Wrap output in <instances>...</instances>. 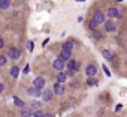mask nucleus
Instances as JSON below:
<instances>
[{
  "label": "nucleus",
  "mask_w": 127,
  "mask_h": 117,
  "mask_svg": "<svg viewBox=\"0 0 127 117\" xmlns=\"http://www.w3.org/2000/svg\"><path fill=\"white\" fill-rule=\"evenodd\" d=\"M106 17L111 18V20H120V18L124 17V12H123V9L118 8V6H109V8L106 9Z\"/></svg>",
  "instance_id": "nucleus-1"
},
{
  "label": "nucleus",
  "mask_w": 127,
  "mask_h": 117,
  "mask_svg": "<svg viewBox=\"0 0 127 117\" xmlns=\"http://www.w3.org/2000/svg\"><path fill=\"white\" fill-rule=\"evenodd\" d=\"M93 20H94L99 26H103V24L106 23V20H108L106 12H105L103 9H96V11H94V14H93Z\"/></svg>",
  "instance_id": "nucleus-2"
},
{
  "label": "nucleus",
  "mask_w": 127,
  "mask_h": 117,
  "mask_svg": "<svg viewBox=\"0 0 127 117\" xmlns=\"http://www.w3.org/2000/svg\"><path fill=\"white\" fill-rule=\"evenodd\" d=\"M23 56V51L17 47H9L8 50V58H11V60H20Z\"/></svg>",
  "instance_id": "nucleus-3"
},
{
  "label": "nucleus",
  "mask_w": 127,
  "mask_h": 117,
  "mask_svg": "<svg viewBox=\"0 0 127 117\" xmlns=\"http://www.w3.org/2000/svg\"><path fill=\"white\" fill-rule=\"evenodd\" d=\"M52 69L57 71V72L64 71V69H66V62H64V60H61L60 57H55L54 60H52Z\"/></svg>",
  "instance_id": "nucleus-4"
},
{
  "label": "nucleus",
  "mask_w": 127,
  "mask_h": 117,
  "mask_svg": "<svg viewBox=\"0 0 127 117\" xmlns=\"http://www.w3.org/2000/svg\"><path fill=\"white\" fill-rule=\"evenodd\" d=\"M103 30H105L106 33H114V32H117V23H115V20L108 18L106 23L103 24Z\"/></svg>",
  "instance_id": "nucleus-5"
},
{
  "label": "nucleus",
  "mask_w": 127,
  "mask_h": 117,
  "mask_svg": "<svg viewBox=\"0 0 127 117\" xmlns=\"http://www.w3.org/2000/svg\"><path fill=\"white\" fill-rule=\"evenodd\" d=\"M32 86L36 87V89H39V90H43L45 86H46V80H45L42 75H39V77H36V78L32 81Z\"/></svg>",
  "instance_id": "nucleus-6"
},
{
  "label": "nucleus",
  "mask_w": 127,
  "mask_h": 117,
  "mask_svg": "<svg viewBox=\"0 0 127 117\" xmlns=\"http://www.w3.org/2000/svg\"><path fill=\"white\" fill-rule=\"evenodd\" d=\"M52 92H54V95H57V96H61V95H64V92H66V87H64V84L54 83V84H52Z\"/></svg>",
  "instance_id": "nucleus-7"
},
{
  "label": "nucleus",
  "mask_w": 127,
  "mask_h": 117,
  "mask_svg": "<svg viewBox=\"0 0 127 117\" xmlns=\"http://www.w3.org/2000/svg\"><path fill=\"white\" fill-rule=\"evenodd\" d=\"M96 74H97V66H96L94 63H88L87 68H85V75H87V78H88V77H96Z\"/></svg>",
  "instance_id": "nucleus-8"
},
{
  "label": "nucleus",
  "mask_w": 127,
  "mask_h": 117,
  "mask_svg": "<svg viewBox=\"0 0 127 117\" xmlns=\"http://www.w3.org/2000/svg\"><path fill=\"white\" fill-rule=\"evenodd\" d=\"M102 56H103V58H106L108 62H114L115 60V53H112L111 50H108V48H103L102 50Z\"/></svg>",
  "instance_id": "nucleus-9"
},
{
  "label": "nucleus",
  "mask_w": 127,
  "mask_h": 117,
  "mask_svg": "<svg viewBox=\"0 0 127 117\" xmlns=\"http://www.w3.org/2000/svg\"><path fill=\"white\" fill-rule=\"evenodd\" d=\"M33 113H34V110L32 107L26 105L24 108L20 110V117H33Z\"/></svg>",
  "instance_id": "nucleus-10"
},
{
  "label": "nucleus",
  "mask_w": 127,
  "mask_h": 117,
  "mask_svg": "<svg viewBox=\"0 0 127 117\" xmlns=\"http://www.w3.org/2000/svg\"><path fill=\"white\" fill-rule=\"evenodd\" d=\"M27 95L30 96V98H40L42 96V90H39V89H36V87H29L27 89Z\"/></svg>",
  "instance_id": "nucleus-11"
},
{
  "label": "nucleus",
  "mask_w": 127,
  "mask_h": 117,
  "mask_svg": "<svg viewBox=\"0 0 127 117\" xmlns=\"http://www.w3.org/2000/svg\"><path fill=\"white\" fill-rule=\"evenodd\" d=\"M52 96H54L52 89H43L42 90V99H43V102H49L52 99Z\"/></svg>",
  "instance_id": "nucleus-12"
},
{
  "label": "nucleus",
  "mask_w": 127,
  "mask_h": 117,
  "mask_svg": "<svg viewBox=\"0 0 127 117\" xmlns=\"http://www.w3.org/2000/svg\"><path fill=\"white\" fill-rule=\"evenodd\" d=\"M55 83H60V84L67 83V75H66L64 71H61V72H57V74H55Z\"/></svg>",
  "instance_id": "nucleus-13"
},
{
  "label": "nucleus",
  "mask_w": 127,
  "mask_h": 117,
  "mask_svg": "<svg viewBox=\"0 0 127 117\" xmlns=\"http://www.w3.org/2000/svg\"><path fill=\"white\" fill-rule=\"evenodd\" d=\"M58 57L61 58V60H64V62H67L69 58H72V51H66V50H60V53H58Z\"/></svg>",
  "instance_id": "nucleus-14"
},
{
  "label": "nucleus",
  "mask_w": 127,
  "mask_h": 117,
  "mask_svg": "<svg viewBox=\"0 0 127 117\" xmlns=\"http://www.w3.org/2000/svg\"><path fill=\"white\" fill-rule=\"evenodd\" d=\"M73 47H75V41L69 39V41H66V42H63V45H61V50L72 51V50H73Z\"/></svg>",
  "instance_id": "nucleus-15"
},
{
  "label": "nucleus",
  "mask_w": 127,
  "mask_h": 117,
  "mask_svg": "<svg viewBox=\"0 0 127 117\" xmlns=\"http://www.w3.org/2000/svg\"><path fill=\"white\" fill-rule=\"evenodd\" d=\"M12 5V0H0V9L2 11H9Z\"/></svg>",
  "instance_id": "nucleus-16"
},
{
  "label": "nucleus",
  "mask_w": 127,
  "mask_h": 117,
  "mask_svg": "<svg viewBox=\"0 0 127 117\" xmlns=\"http://www.w3.org/2000/svg\"><path fill=\"white\" fill-rule=\"evenodd\" d=\"M94 41H100V39H103V32H100V30H91V35H90Z\"/></svg>",
  "instance_id": "nucleus-17"
},
{
  "label": "nucleus",
  "mask_w": 127,
  "mask_h": 117,
  "mask_svg": "<svg viewBox=\"0 0 127 117\" xmlns=\"http://www.w3.org/2000/svg\"><path fill=\"white\" fill-rule=\"evenodd\" d=\"M85 84H87V87H96L99 84V80L96 77H88L87 81H85Z\"/></svg>",
  "instance_id": "nucleus-18"
},
{
  "label": "nucleus",
  "mask_w": 127,
  "mask_h": 117,
  "mask_svg": "<svg viewBox=\"0 0 127 117\" xmlns=\"http://www.w3.org/2000/svg\"><path fill=\"white\" fill-rule=\"evenodd\" d=\"M75 66H76V60L72 57V58H69V60L66 62V69L67 71H75Z\"/></svg>",
  "instance_id": "nucleus-19"
},
{
  "label": "nucleus",
  "mask_w": 127,
  "mask_h": 117,
  "mask_svg": "<svg viewBox=\"0 0 127 117\" xmlns=\"http://www.w3.org/2000/svg\"><path fill=\"white\" fill-rule=\"evenodd\" d=\"M9 74H11V77H12L14 80H17V78L20 77V68H18V66H12L11 71H9Z\"/></svg>",
  "instance_id": "nucleus-20"
},
{
  "label": "nucleus",
  "mask_w": 127,
  "mask_h": 117,
  "mask_svg": "<svg viewBox=\"0 0 127 117\" xmlns=\"http://www.w3.org/2000/svg\"><path fill=\"white\" fill-rule=\"evenodd\" d=\"M12 101H14V104H15V105H17V107H20V110H21V108H24V107H26V102H24V101H23V99H20V98H18V96H14V98H12Z\"/></svg>",
  "instance_id": "nucleus-21"
},
{
  "label": "nucleus",
  "mask_w": 127,
  "mask_h": 117,
  "mask_svg": "<svg viewBox=\"0 0 127 117\" xmlns=\"http://www.w3.org/2000/svg\"><path fill=\"white\" fill-rule=\"evenodd\" d=\"M87 27H88V30L91 32V30H96V29L99 27V24H97L93 18H90V20H88V23H87Z\"/></svg>",
  "instance_id": "nucleus-22"
},
{
  "label": "nucleus",
  "mask_w": 127,
  "mask_h": 117,
  "mask_svg": "<svg viewBox=\"0 0 127 117\" xmlns=\"http://www.w3.org/2000/svg\"><path fill=\"white\" fill-rule=\"evenodd\" d=\"M30 107H32L33 110H42V107H43V104H42L40 101H32V104H30Z\"/></svg>",
  "instance_id": "nucleus-23"
},
{
  "label": "nucleus",
  "mask_w": 127,
  "mask_h": 117,
  "mask_svg": "<svg viewBox=\"0 0 127 117\" xmlns=\"http://www.w3.org/2000/svg\"><path fill=\"white\" fill-rule=\"evenodd\" d=\"M26 48H27V51H29V53H33V50H34V42H33V41H27Z\"/></svg>",
  "instance_id": "nucleus-24"
},
{
  "label": "nucleus",
  "mask_w": 127,
  "mask_h": 117,
  "mask_svg": "<svg viewBox=\"0 0 127 117\" xmlns=\"http://www.w3.org/2000/svg\"><path fill=\"white\" fill-rule=\"evenodd\" d=\"M6 63H8V56H3V54H0V68H3Z\"/></svg>",
  "instance_id": "nucleus-25"
},
{
  "label": "nucleus",
  "mask_w": 127,
  "mask_h": 117,
  "mask_svg": "<svg viewBox=\"0 0 127 117\" xmlns=\"http://www.w3.org/2000/svg\"><path fill=\"white\" fill-rule=\"evenodd\" d=\"M33 117H45V111L43 110H34Z\"/></svg>",
  "instance_id": "nucleus-26"
},
{
  "label": "nucleus",
  "mask_w": 127,
  "mask_h": 117,
  "mask_svg": "<svg viewBox=\"0 0 127 117\" xmlns=\"http://www.w3.org/2000/svg\"><path fill=\"white\" fill-rule=\"evenodd\" d=\"M70 87H72V89H79V87H81V83L76 81V80H73V81L70 83Z\"/></svg>",
  "instance_id": "nucleus-27"
},
{
  "label": "nucleus",
  "mask_w": 127,
  "mask_h": 117,
  "mask_svg": "<svg viewBox=\"0 0 127 117\" xmlns=\"http://www.w3.org/2000/svg\"><path fill=\"white\" fill-rule=\"evenodd\" d=\"M102 69L105 71V75H106V77H111V71H109V68H108L106 65H102Z\"/></svg>",
  "instance_id": "nucleus-28"
},
{
  "label": "nucleus",
  "mask_w": 127,
  "mask_h": 117,
  "mask_svg": "<svg viewBox=\"0 0 127 117\" xmlns=\"http://www.w3.org/2000/svg\"><path fill=\"white\" fill-rule=\"evenodd\" d=\"M81 71V62L76 60V66H75V72H79Z\"/></svg>",
  "instance_id": "nucleus-29"
},
{
  "label": "nucleus",
  "mask_w": 127,
  "mask_h": 117,
  "mask_svg": "<svg viewBox=\"0 0 127 117\" xmlns=\"http://www.w3.org/2000/svg\"><path fill=\"white\" fill-rule=\"evenodd\" d=\"M5 45H6L5 39H3V38H0V50H2V48H5Z\"/></svg>",
  "instance_id": "nucleus-30"
},
{
  "label": "nucleus",
  "mask_w": 127,
  "mask_h": 117,
  "mask_svg": "<svg viewBox=\"0 0 127 117\" xmlns=\"http://www.w3.org/2000/svg\"><path fill=\"white\" fill-rule=\"evenodd\" d=\"M30 72V65H26L24 66V71H23V74H29Z\"/></svg>",
  "instance_id": "nucleus-31"
},
{
  "label": "nucleus",
  "mask_w": 127,
  "mask_h": 117,
  "mask_svg": "<svg viewBox=\"0 0 127 117\" xmlns=\"http://www.w3.org/2000/svg\"><path fill=\"white\" fill-rule=\"evenodd\" d=\"M3 92H5V84H3V83H0V95H2Z\"/></svg>",
  "instance_id": "nucleus-32"
},
{
  "label": "nucleus",
  "mask_w": 127,
  "mask_h": 117,
  "mask_svg": "<svg viewBox=\"0 0 127 117\" xmlns=\"http://www.w3.org/2000/svg\"><path fill=\"white\" fill-rule=\"evenodd\" d=\"M121 108H123L121 104H117V105H115V111H121Z\"/></svg>",
  "instance_id": "nucleus-33"
},
{
  "label": "nucleus",
  "mask_w": 127,
  "mask_h": 117,
  "mask_svg": "<svg viewBox=\"0 0 127 117\" xmlns=\"http://www.w3.org/2000/svg\"><path fill=\"white\" fill-rule=\"evenodd\" d=\"M45 117H55V114H52V113H45Z\"/></svg>",
  "instance_id": "nucleus-34"
},
{
  "label": "nucleus",
  "mask_w": 127,
  "mask_h": 117,
  "mask_svg": "<svg viewBox=\"0 0 127 117\" xmlns=\"http://www.w3.org/2000/svg\"><path fill=\"white\" fill-rule=\"evenodd\" d=\"M48 42H49V39H45V41H43V42H42V47H45V45H46V44H48Z\"/></svg>",
  "instance_id": "nucleus-35"
},
{
  "label": "nucleus",
  "mask_w": 127,
  "mask_h": 117,
  "mask_svg": "<svg viewBox=\"0 0 127 117\" xmlns=\"http://www.w3.org/2000/svg\"><path fill=\"white\" fill-rule=\"evenodd\" d=\"M75 2H85V0H75Z\"/></svg>",
  "instance_id": "nucleus-36"
},
{
  "label": "nucleus",
  "mask_w": 127,
  "mask_h": 117,
  "mask_svg": "<svg viewBox=\"0 0 127 117\" xmlns=\"http://www.w3.org/2000/svg\"><path fill=\"white\" fill-rule=\"evenodd\" d=\"M126 56H127V47H126Z\"/></svg>",
  "instance_id": "nucleus-37"
},
{
  "label": "nucleus",
  "mask_w": 127,
  "mask_h": 117,
  "mask_svg": "<svg viewBox=\"0 0 127 117\" xmlns=\"http://www.w3.org/2000/svg\"><path fill=\"white\" fill-rule=\"evenodd\" d=\"M115 2H123V0H115Z\"/></svg>",
  "instance_id": "nucleus-38"
}]
</instances>
